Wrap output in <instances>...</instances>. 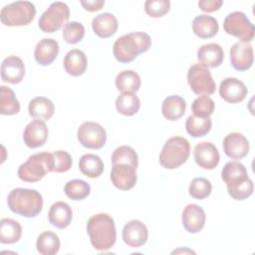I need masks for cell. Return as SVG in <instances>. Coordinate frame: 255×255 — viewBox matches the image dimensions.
<instances>
[{
    "mask_svg": "<svg viewBox=\"0 0 255 255\" xmlns=\"http://www.w3.org/2000/svg\"><path fill=\"white\" fill-rule=\"evenodd\" d=\"M221 178L226 183L228 194L235 200H244L253 193V181L246 167L238 161L227 162L221 170Z\"/></svg>",
    "mask_w": 255,
    "mask_h": 255,
    "instance_id": "obj_1",
    "label": "cell"
},
{
    "mask_svg": "<svg viewBox=\"0 0 255 255\" xmlns=\"http://www.w3.org/2000/svg\"><path fill=\"white\" fill-rule=\"evenodd\" d=\"M87 232L92 246L99 251L109 250L115 245L117 240L115 221L107 213L93 215L88 220Z\"/></svg>",
    "mask_w": 255,
    "mask_h": 255,
    "instance_id": "obj_2",
    "label": "cell"
},
{
    "mask_svg": "<svg viewBox=\"0 0 255 255\" xmlns=\"http://www.w3.org/2000/svg\"><path fill=\"white\" fill-rule=\"evenodd\" d=\"M151 46V38L144 32H132L118 38L113 46L115 58L121 63H129Z\"/></svg>",
    "mask_w": 255,
    "mask_h": 255,
    "instance_id": "obj_3",
    "label": "cell"
},
{
    "mask_svg": "<svg viewBox=\"0 0 255 255\" xmlns=\"http://www.w3.org/2000/svg\"><path fill=\"white\" fill-rule=\"evenodd\" d=\"M10 210L26 218L37 216L43 208V197L39 191L30 188H14L7 196Z\"/></svg>",
    "mask_w": 255,
    "mask_h": 255,
    "instance_id": "obj_4",
    "label": "cell"
},
{
    "mask_svg": "<svg viewBox=\"0 0 255 255\" xmlns=\"http://www.w3.org/2000/svg\"><path fill=\"white\" fill-rule=\"evenodd\" d=\"M54 171L53 152H38L29 156L18 168V177L25 182H37Z\"/></svg>",
    "mask_w": 255,
    "mask_h": 255,
    "instance_id": "obj_5",
    "label": "cell"
},
{
    "mask_svg": "<svg viewBox=\"0 0 255 255\" xmlns=\"http://www.w3.org/2000/svg\"><path fill=\"white\" fill-rule=\"evenodd\" d=\"M189 153V141L182 136H172L165 141L159 153V163L166 169H174L186 162Z\"/></svg>",
    "mask_w": 255,
    "mask_h": 255,
    "instance_id": "obj_6",
    "label": "cell"
},
{
    "mask_svg": "<svg viewBox=\"0 0 255 255\" xmlns=\"http://www.w3.org/2000/svg\"><path fill=\"white\" fill-rule=\"evenodd\" d=\"M36 15L35 5L30 1H16L5 5L0 12L1 23L8 27L30 24Z\"/></svg>",
    "mask_w": 255,
    "mask_h": 255,
    "instance_id": "obj_7",
    "label": "cell"
},
{
    "mask_svg": "<svg viewBox=\"0 0 255 255\" xmlns=\"http://www.w3.org/2000/svg\"><path fill=\"white\" fill-rule=\"evenodd\" d=\"M70 9L64 2H53L40 16L38 26L45 33H54L68 23Z\"/></svg>",
    "mask_w": 255,
    "mask_h": 255,
    "instance_id": "obj_8",
    "label": "cell"
},
{
    "mask_svg": "<svg viewBox=\"0 0 255 255\" xmlns=\"http://www.w3.org/2000/svg\"><path fill=\"white\" fill-rule=\"evenodd\" d=\"M187 82L191 91L198 96H208L215 92L216 85L209 69L201 64H193L187 72Z\"/></svg>",
    "mask_w": 255,
    "mask_h": 255,
    "instance_id": "obj_9",
    "label": "cell"
},
{
    "mask_svg": "<svg viewBox=\"0 0 255 255\" xmlns=\"http://www.w3.org/2000/svg\"><path fill=\"white\" fill-rule=\"evenodd\" d=\"M223 29L228 35L236 37L241 42L249 43L254 38V25L241 11L229 13L224 19Z\"/></svg>",
    "mask_w": 255,
    "mask_h": 255,
    "instance_id": "obj_10",
    "label": "cell"
},
{
    "mask_svg": "<svg viewBox=\"0 0 255 255\" xmlns=\"http://www.w3.org/2000/svg\"><path fill=\"white\" fill-rule=\"evenodd\" d=\"M80 143L91 149L102 148L107 140L106 129L96 122H84L77 131Z\"/></svg>",
    "mask_w": 255,
    "mask_h": 255,
    "instance_id": "obj_11",
    "label": "cell"
},
{
    "mask_svg": "<svg viewBox=\"0 0 255 255\" xmlns=\"http://www.w3.org/2000/svg\"><path fill=\"white\" fill-rule=\"evenodd\" d=\"M112 183L121 190H129L136 183V167L128 163L113 164L111 170Z\"/></svg>",
    "mask_w": 255,
    "mask_h": 255,
    "instance_id": "obj_12",
    "label": "cell"
},
{
    "mask_svg": "<svg viewBox=\"0 0 255 255\" xmlns=\"http://www.w3.org/2000/svg\"><path fill=\"white\" fill-rule=\"evenodd\" d=\"M232 67L237 71H247L253 65V48L249 43L238 41L232 45L229 51Z\"/></svg>",
    "mask_w": 255,
    "mask_h": 255,
    "instance_id": "obj_13",
    "label": "cell"
},
{
    "mask_svg": "<svg viewBox=\"0 0 255 255\" xmlns=\"http://www.w3.org/2000/svg\"><path fill=\"white\" fill-rule=\"evenodd\" d=\"M194 160L197 165L204 169H214L220 160L217 147L210 141H201L197 143L193 151Z\"/></svg>",
    "mask_w": 255,
    "mask_h": 255,
    "instance_id": "obj_14",
    "label": "cell"
},
{
    "mask_svg": "<svg viewBox=\"0 0 255 255\" xmlns=\"http://www.w3.org/2000/svg\"><path fill=\"white\" fill-rule=\"evenodd\" d=\"M122 236L124 242L132 248H137L145 244L148 238V230L144 223L139 220H130L123 228Z\"/></svg>",
    "mask_w": 255,
    "mask_h": 255,
    "instance_id": "obj_15",
    "label": "cell"
},
{
    "mask_svg": "<svg viewBox=\"0 0 255 255\" xmlns=\"http://www.w3.org/2000/svg\"><path fill=\"white\" fill-rule=\"evenodd\" d=\"M248 94L245 84L236 78H225L219 86V95L227 103L237 104L242 102Z\"/></svg>",
    "mask_w": 255,
    "mask_h": 255,
    "instance_id": "obj_16",
    "label": "cell"
},
{
    "mask_svg": "<svg viewBox=\"0 0 255 255\" xmlns=\"http://www.w3.org/2000/svg\"><path fill=\"white\" fill-rule=\"evenodd\" d=\"M49 128L44 121L34 120L30 122L23 132L24 143L30 148L44 145L48 138Z\"/></svg>",
    "mask_w": 255,
    "mask_h": 255,
    "instance_id": "obj_17",
    "label": "cell"
},
{
    "mask_svg": "<svg viewBox=\"0 0 255 255\" xmlns=\"http://www.w3.org/2000/svg\"><path fill=\"white\" fill-rule=\"evenodd\" d=\"M223 150L232 159H241L249 152L248 139L239 132H231L223 139Z\"/></svg>",
    "mask_w": 255,
    "mask_h": 255,
    "instance_id": "obj_18",
    "label": "cell"
},
{
    "mask_svg": "<svg viewBox=\"0 0 255 255\" xmlns=\"http://www.w3.org/2000/svg\"><path fill=\"white\" fill-rule=\"evenodd\" d=\"M182 225L189 233L199 232L205 224L206 215L202 207L197 204H188L184 207L181 215Z\"/></svg>",
    "mask_w": 255,
    "mask_h": 255,
    "instance_id": "obj_19",
    "label": "cell"
},
{
    "mask_svg": "<svg viewBox=\"0 0 255 255\" xmlns=\"http://www.w3.org/2000/svg\"><path fill=\"white\" fill-rule=\"evenodd\" d=\"M25 76L24 62L17 56L5 58L1 65V79L10 84L20 83Z\"/></svg>",
    "mask_w": 255,
    "mask_h": 255,
    "instance_id": "obj_20",
    "label": "cell"
},
{
    "mask_svg": "<svg viewBox=\"0 0 255 255\" xmlns=\"http://www.w3.org/2000/svg\"><path fill=\"white\" fill-rule=\"evenodd\" d=\"M59 50V43L56 40L52 38H44L40 40L35 47V60L42 66H48L56 60Z\"/></svg>",
    "mask_w": 255,
    "mask_h": 255,
    "instance_id": "obj_21",
    "label": "cell"
},
{
    "mask_svg": "<svg viewBox=\"0 0 255 255\" xmlns=\"http://www.w3.org/2000/svg\"><path fill=\"white\" fill-rule=\"evenodd\" d=\"M197 59L199 64L207 68H216L222 64L224 60V52L220 45L216 43H208L202 45L197 50Z\"/></svg>",
    "mask_w": 255,
    "mask_h": 255,
    "instance_id": "obj_22",
    "label": "cell"
},
{
    "mask_svg": "<svg viewBox=\"0 0 255 255\" xmlns=\"http://www.w3.org/2000/svg\"><path fill=\"white\" fill-rule=\"evenodd\" d=\"M94 33L100 38H110L114 36L118 30L119 23L115 15L109 12L97 15L92 21Z\"/></svg>",
    "mask_w": 255,
    "mask_h": 255,
    "instance_id": "obj_23",
    "label": "cell"
},
{
    "mask_svg": "<svg viewBox=\"0 0 255 255\" xmlns=\"http://www.w3.org/2000/svg\"><path fill=\"white\" fill-rule=\"evenodd\" d=\"M48 218L53 226L59 229L67 228L73 219L72 208L64 201H57L50 207Z\"/></svg>",
    "mask_w": 255,
    "mask_h": 255,
    "instance_id": "obj_24",
    "label": "cell"
},
{
    "mask_svg": "<svg viewBox=\"0 0 255 255\" xmlns=\"http://www.w3.org/2000/svg\"><path fill=\"white\" fill-rule=\"evenodd\" d=\"M63 64L66 72L69 75L73 77H79L86 72L88 67V60L86 54L82 50L73 49L65 55Z\"/></svg>",
    "mask_w": 255,
    "mask_h": 255,
    "instance_id": "obj_25",
    "label": "cell"
},
{
    "mask_svg": "<svg viewBox=\"0 0 255 255\" xmlns=\"http://www.w3.org/2000/svg\"><path fill=\"white\" fill-rule=\"evenodd\" d=\"M219 26L217 20L205 14L196 16L192 22L193 33L201 39H209L214 37L218 32Z\"/></svg>",
    "mask_w": 255,
    "mask_h": 255,
    "instance_id": "obj_26",
    "label": "cell"
},
{
    "mask_svg": "<svg viewBox=\"0 0 255 255\" xmlns=\"http://www.w3.org/2000/svg\"><path fill=\"white\" fill-rule=\"evenodd\" d=\"M28 112L35 120L48 121L53 117L55 107L50 99L46 97H36L29 102Z\"/></svg>",
    "mask_w": 255,
    "mask_h": 255,
    "instance_id": "obj_27",
    "label": "cell"
},
{
    "mask_svg": "<svg viewBox=\"0 0 255 255\" xmlns=\"http://www.w3.org/2000/svg\"><path fill=\"white\" fill-rule=\"evenodd\" d=\"M186 103L183 98L177 95L166 97L161 105L162 116L168 121H177L185 113Z\"/></svg>",
    "mask_w": 255,
    "mask_h": 255,
    "instance_id": "obj_28",
    "label": "cell"
},
{
    "mask_svg": "<svg viewBox=\"0 0 255 255\" xmlns=\"http://www.w3.org/2000/svg\"><path fill=\"white\" fill-rule=\"evenodd\" d=\"M104 167L102 158L93 153L84 154L79 161V168L81 172L90 178L99 177L103 173Z\"/></svg>",
    "mask_w": 255,
    "mask_h": 255,
    "instance_id": "obj_29",
    "label": "cell"
},
{
    "mask_svg": "<svg viewBox=\"0 0 255 255\" xmlns=\"http://www.w3.org/2000/svg\"><path fill=\"white\" fill-rule=\"evenodd\" d=\"M22 226L16 220L3 218L0 221V242L2 244H13L20 240Z\"/></svg>",
    "mask_w": 255,
    "mask_h": 255,
    "instance_id": "obj_30",
    "label": "cell"
},
{
    "mask_svg": "<svg viewBox=\"0 0 255 255\" xmlns=\"http://www.w3.org/2000/svg\"><path fill=\"white\" fill-rule=\"evenodd\" d=\"M117 111L127 117L135 115L140 108V101L134 93H122L116 100Z\"/></svg>",
    "mask_w": 255,
    "mask_h": 255,
    "instance_id": "obj_31",
    "label": "cell"
},
{
    "mask_svg": "<svg viewBox=\"0 0 255 255\" xmlns=\"http://www.w3.org/2000/svg\"><path fill=\"white\" fill-rule=\"evenodd\" d=\"M59 236L52 231L42 232L36 241L37 251L42 255H55L60 250Z\"/></svg>",
    "mask_w": 255,
    "mask_h": 255,
    "instance_id": "obj_32",
    "label": "cell"
},
{
    "mask_svg": "<svg viewBox=\"0 0 255 255\" xmlns=\"http://www.w3.org/2000/svg\"><path fill=\"white\" fill-rule=\"evenodd\" d=\"M140 78L137 73L132 70H125L120 72L116 77V87L122 93H135L140 88Z\"/></svg>",
    "mask_w": 255,
    "mask_h": 255,
    "instance_id": "obj_33",
    "label": "cell"
},
{
    "mask_svg": "<svg viewBox=\"0 0 255 255\" xmlns=\"http://www.w3.org/2000/svg\"><path fill=\"white\" fill-rule=\"evenodd\" d=\"M20 112V103L16 99L15 93L12 89L1 86L0 87V114L4 116L16 115Z\"/></svg>",
    "mask_w": 255,
    "mask_h": 255,
    "instance_id": "obj_34",
    "label": "cell"
},
{
    "mask_svg": "<svg viewBox=\"0 0 255 255\" xmlns=\"http://www.w3.org/2000/svg\"><path fill=\"white\" fill-rule=\"evenodd\" d=\"M212 127V121L209 118H198L189 116L185 122V128L188 134L193 137H201L206 135Z\"/></svg>",
    "mask_w": 255,
    "mask_h": 255,
    "instance_id": "obj_35",
    "label": "cell"
},
{
    "mask_svg": "<svg viewBox=\"0 0 255 255\" xmlns=\"http://www.w3.org/2000/svg\"><path fill=\"white\" fill-rule=\"evenodd\" d=\"M64 191L72 200H83L90 194L91 186L83 179H72L66 183Z\"/></svg>",
    "mask_w": 255,
    "mask_h": 255,
    "instance_id": "obj_36",
    "label": "cell"
},
{
    "mask_svg": "<svg viewBox=\"0 0 255 255\" xmlns=\"http://www.w3.org/2000/svg\"><path fill=\"white\" fill-rule=\"evenodd\" d=\"M112 163H128L137 168L138 157L135 150L128 145H121L117 147L112 154Z\"/></svg>",
    "mask_w": 255,
    "mask_h": 255,
    "instance_id": "obj_37",
    "label": "cell"
},
{
    "mask_svg": "<svg viewBox=\"0 0 255 255\" xmlns=\"http://www.w3.org/2000/svg\"><path fill=\"white\" fill-rule=\"evenodd\" d=\"M215 109L214 101L208 96H199L191 104L193 116L198 118H209Z\"/></svg>",
    "mask_w": 255,
    "mask_h": 255,
    "instance_id": "obj_38",
    "label": "cell"
},
{
    "mask_svg": "<svg viewBox=\"0 0 255 255\" xmlns=\"http://www.w3.org/2000/svg\"><path fill=\"white\" fill-rule=\"evenodd\" d=\"M211 190H212L211 182L204 177L193 178L188 187V192L190 196L198 200H202L208 197L211 193Z\"/></svg>",
    "mask_w": 255,
    "mask_h": 255,
    "instance_id": "obj_39",
    "label": "cell"
},
{
    "mask_svg": "<svg viewBox=\"0 0 255 255\" xmlns=\"http://www.w3.org/2000/svg\"><path fill=\"white\" fill-rule=\"evenodd\" d=\"M85 36V27L82 23L68 22L63 28V38L68 44H77Z\"/></svg>",
    "mask_w": 255,
    "mask_h": 255,
    "instance_id": "obj_40",
    "label": "cell"
},
{
    "mask_svg": "<svg viewBox=\"0 0 255 255\" xmlns=\"http://www.w3.org/2000/svg\"><path fill=\"white\" fill-rule=\"evenodd\" d=\"M170 2L168 0H147L144 3L145 13L152 18H160L168 13Z\"/></svg>",
    "mask_w": 255,
    "mask_h": 255,
    "instance_id": "obj_41",
    "label": "cell"
},
{
    "mask_svg": "<svg viewBox=\"0 0 255 255\" xmlns=\"http://www.w3.org/2000/svg\"><path fill=\"white\" fill-rule=\"evenodd\" d=\"M54 156V172H66L72 167V156L65 150H55Z\"/></svg>",
    "mask_w": 255,
    "mask_h": 255,
    "instance_id": "obj_42",
    "label": "cell"
},
{
    "mask_svg": "<svg viewBox=\"0 0 255 255\" xmlns=\"http://www.w3.org/2000/svg\"><path fill=\"white\" fill-rule=\"evenodd\" d=\"M223 4L222 0H200L198 2V7L200 10L210 13L217 11Z\"/></svg>",
    "mask_w": 255,
    "mask_h": 255,
    "instance_id": "obj_43",
    "label": "cell"
},
{
    "mask_svg": "<svg viewBox=\"0 0 255 255\" xmlns=\"http://www.w3.org/2000/svg\"><path fill=\"white\" fill-rule=\"evenodd\" d=\"M80 3L83 6V8L89 12L99 11L105 5L104 0H86V1L82 0V1H80Z\"/></svg>",
    "mask_w": 255,
    "mask_h": 255,
    "instance_id": "obj_44",
    "label": "cell"
}]
</instances>
